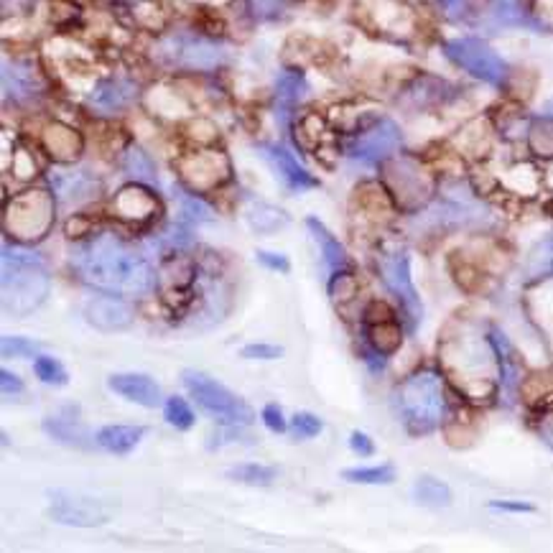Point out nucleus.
<instances>
[{
	"label": "nucleus",
	"instance_id": "nucleus-44",
	"mask_svg": "<svg viewBox=\"0 0 553 553\" xmlns=\"http://www.w3.org/2000/svg\"><path fill=\"white\" fill-rule=\"evenodd\" d=\"M263 423L268 426L273 434H284L285 431V419H284V411H281V405H276V403H268L266 408H263Z\"/></svg>",
	"mask_w": 553,
	"mask_h": 553
},
{
	"label": "nucleus",
	"instance_id": "nucleus-25",
	"mask_svg": "<svg viewBox=\"0 0 553 553\" xmlns=\"http://www.w3.org/2000/svg\"><path fill=\"white\" fill-rule=\"evenodd\" d=\"M368 342L372 345V350L378 354H393L403 342L401 327L396 324V319H387V321H375L368 324Z\"/></svg>",
	"mask_w": 553,
	"mask_h": 553
},
{
	"label": "nucleus",
	"instance_id": "nucleus-4",
	"mask_svg": "<svg viewBox=\"0 0 553 553\" xmlns=\"http://www.w3.org/2000/svg\"><path fill=\"white\" fill-rule=\"evenodd\" d=\"M398 408L408 434H431L444 419L447 396L444 380L434 370H419L411 378H405L398 387Z\"/></svg>",
	"mask_w": 553,
	"mask_h": 553
},
{
	"label": "nucleus",
	"instance_id": "nucleus-28",
	"mask_svg": "<svg viewBox=\"0 0 553 553\" xmlns=\"http://www.w3.org/2000/svg\"><path fill=\"white\" fill-rule=\"evenodd\" d=\"M528 149L540 158H553V118H536L528 125Z\"/></svg>",
	"mask_w": 553,
	"mask_h": 553
},
{
	"label": "nucleus",
	"instance_id": "nucleus-14",
	"mask_svg": "<svg viewBox=\"0 0 553 553\" xmlns=\"http://www.w3.org/2000/svg\"><path fill=\"white\" fill-rule=\"evenodd\" d=\"M168 56L186 69H215L222 62V49L217 44L200 36H179L168 47Z\"/></svg>",
	"mask_w": 553,
	"mask_h": 553
},
{
	"label": "nucleus",
	"instance_id": "nucleus-31",
	"mask_svg": "<svg viewBox=\"0 0 553 553\" xmlns=\"http://www.w3.org/2000/svg\"><path fill=\"white\" fill-rule=\"evenodd\" d=\"M553 273V235L546 240H540L536 248L528 255V263H525V276L528 278H543Z\"/></svg>",
	"mask_w": 553,
	"mask_h": 553
},
{
	"label": "nucleus",
	"instance_id": "nucleus-50",
	"mask_svg": "<svg viewBox=\"0 0 553 553\" xmlns=\"http://www.w3.org/2000/svg\"><path fill=\"white\" fill-rule=\"evenodd\" d=\"M540 434H543V438L549 441V447L553 449V411L546 416V421H543V426H540Z\"/></svg>",
	"mask_w": 553,
	"mask_h": 553
},
{
	"label": "nucleus",
	"instance_id": "nucleus-16",
	"mask_svg": "<svg viewBox=\"0 0 553 553\" xmlns=\"http://www.w3.org/2000/svg\"><path fill=\"white\" fill-rule=\"evenodd\" d=\"M107 387L123 396L125 401H133L138 405H146V408H156L161 403V387L149 375H135V372L110 375Z\"/></svg>",
	"mask_w": 553,
	"mask_h": 553
},
{
	"label": "nucleus",
	"instance_id": "nucleus-49",
	"mask_svg": "<svg viewBox=\"0 0 553 553\" xmlns=\"http://www.w3.org/2000/svg\"><path fill=\"white\" fill-rule=\"evenodd\" d=\"M492 510H503V513H533L536 507L531 503H510V500H492Z\"/></svg>",
	"mask_w": 553,
	"mask_h": 553
},
{
	"label": "nucleus",
	"instance_id": "nucleus-35",
	"mask_svg": "<svg viewBox=\"0 0 553 553\" xmlns=\"http://www.w3.org/2000/svg\"><path fill=\"white\" fill-rule=\"evenodd\" d=\"M164 419H166L174 429L186 431V429L194 426V411L189 408V403H186L184 398L171 396V398H166V403H164Z\"/></svg>",
	"mask_w": 553,
	"mask_h": 553
},
{
	"label": "nucleus",
	"instance_id": "nucleus-13",
	"mask_svg": "<svg viewBox=\"0 0 553 553\" xmlns=\"http://www.w3.org/2000/svg\"><path fill=\"white\" fill-rule=\"evenodd\" d=\"M84 317L100 332H125L133 327L135 311L128 302L118 299L115 294H107V296H95L87 303Z\"/></svg>",
	"mask_w": 553,
	"mask_h": 553
},
{
	"label": "nucleus",
	"instance_id": "nucleus-38",
	"mask_svg": "<svg viewBox=\"0 0 553 553\" xmlns=\"http://www.w3.org/2000/svg\"><path fill=\"white\" fill-rule=\"evenodd\" d=\"M125 171L133 176L135 182H153L156 179V166H153L151 156L140 149H131L125 153Z\"/></svg>",
	"mask_w": 553,
	"mask_h": 553
},
{
	"label": "nucleus",
	"instance_id": "nucleus-6",
	"mask_svg": "<svg viewBox=\"0 0 553 553\" xmlns=\"http://www.w3.org/2000/svg\"><path fill=\"white\" fill-rule=\"evenodd\" d=\"M182 383L189 390V396L204 408L209 416H215L227 426H251L255 421V411L242 398H237L230 387H225L209 375L197 372V370H184Z\"/></svg>",
	"mask_w": 553,
	"mask_h": 553
},
{
	"label": "nucleus",
	"instance_id": "nucleus-42",
	"mask_svg": "<svg viewBox=\"0 0 553 553\" xmlns=\"http://www.w3.org/2000/svg\"><path fill=\"white\" fill-rule=\"evenodd\" d=\"M291 426H294V434L299 436V438H311V436H317L324 429L321 419H317L314 413H296L291 419Z\"/></svg>",
	"mask_w": 553,
	"mask_h": 553
},
{
	"label": "nucleus",
	"instance_id": "nucleus-21",
	"mask_svg": "<svg viewBox=\"0 0 553 553\" xmlns=\"http://www.w3.org/2000/svg\"><path fill=\"white\" fill-rule=\"evenodd\" d=\"M135 89L131 82H120V80H107V82L98 84L89 95V105L95 110H100L105 115L118 113L128 102L133 100Z\"/></svg>",
	"mask_w": 553,
	"mask_h": 553
},
{
	"label": "nucleus",
	"instance_id": "nucleus-33",
	"mask_svg": "<svg viewBox=\"0 0 553 553\" xmlns=\"http://www.w3.org/2000/svg\"><path fill=\"white\" fill-rule=\"evenodd\" d=\"M34 372L36 378L47 386H67L69 375L64 365L56 360V357H49V354H38L34 360Z\"/></svg>",
	"mask_w": 553,
	"mask_h": 553
},
{
	"label": "nucleus",
	"instance_id": "nucleus-18",
	"mask_svg": "<svg viewBox=\"0 0 553 553\" xmlns=\"http://www.w3.org/2000/svg\"><path fill=\"white\" fill-rule=\"evenodd\" d=\"M263 151H266V156L270 158L273 168L281 174V179H284L291 189L302 191V189H314V186H319L317 179H314V176H311V174H309V171H306V168H303L288 151L278 149V146H268V149H263Z\"/></svg>",
	"mask_w": 553,
	"mask_h": 553
},
{
	"label": "nucleus",
	"instance_id": "nucleus-7",
	"mask_svg": "<svg viewBox=\"0 0 553 553\" xmlns=\"http://www.w3.org/2000/svg\"><path fill=\"white\" fill-rule=\"evenodd\" d=\"M54 219V197L49 191H23L5 204L3 225L18 242H38L51 233Z\"/></svg>",
	"mask_w": 553,
	"mask_h": 553
},
{
	"label": "nucleus",
	"instance_id": "nucleus-9",
	"mask_svg": "<svg viewBox=\"0 0 553 553\" xmlns=\"http://www.w3.org/2000/svg\"><path fill=\"white\" fill-rule=\"evenodd\" d=\"M378 270H380L383 284L390 288V294L401 302L403 314L408 319V329H416L421 314H423V306H421L419 291H416L413 278H411V258L405 252L383 255L378 260Z\"/></svg>",
	"mask_w": 553,
	"mask_h": 553
},
{
	"label": "nucleus",
	"instance_id": "nucleus-39",
	"mask_svg": "<svg viewBox=\"0 0 553 553\" xmlns=\"http://www.w3.org/2000/svg\"><path fill=\"white\" fill-rule=\"evenodd\" d=\"M321 133H324V120L319 115H306L296 125V140L302 143L303 149H317Z\"/></svg>",
	"mask_w": 553,
	"mask_h": 553
},
{
	"label": "nucleus",
	"instance_id": "nucleus-45",
	"mask_svg": "<svg viewBox=\"0 0 553 553\" xmlns=\"http://www.w3.org/2000/svg\"><path fill=\"white\" fill-rule=\"evenodd\" d=\"M255 258L266 266V268L270 270H281V273H288L291 270V263H288V258L285 255H281V252H268V251H258L255 252Z\"/></svg>",
	"mask_w": 553,
	"mask_h": 553
},
{
	"label": "nucleus",
	"instance_id": "nucleus-20",
	"mask_svg": "<svg viewBox=\"0 0 553 553\" xmlns=\"http://www.w3.org/2000/svg\"><path fill=\"white\" fill-rule=\"evenodd\" d=\"M51 186L54 194L59 197V201H84L89 200L98 191V179H92L84 171H67V174H54L51 176Z\"/></svg>",
	"mask_w": 553,
	"mask_h": 553
},
{
	"label": "nucleus",
	"instance_id": "nucleus-11",
	"mask_svg": "<svg viewBox=\"0 0 553 553\" xmlns=\"http://www.w3.org/2000/svg\"><path fill=\"white\" fill-rule=\"evenodd\" d=\"M401 128L393 120H375L372 125H365L354 135L350 156L360 158L365 164H383L401 149Z\"/></svg>",
	"mask_w": 553,
	"mask_h": 553
},
{
	"label": "nucleus",
	"instance_id": "nucleus-36",
	"mask_svg": "<svg viewBox=\"0 0 553 553\" xmlns=\"http://www.w3.org/2000/svg\"><path fill=\"white\" fill-rule=\"evenodd\" d=\"M306 80H303L302 72H284L281 77H278V100L284 102V105H296V102L302 100L303 95H306Z\"/></svg>",
	"mask_w": 553,
	"mask_h": 553
},
{
	"label": "nucleus",
	"instance_id": "nucleus-46",
	"mask_svg": "<svg viewBox=\"0 0 553 553\" xmlns=\"http://www.w3.org/2000/svg\"><path fill=\"white\" fill-rule=\"evenodd\" d=\"M393 319V311L386 302H370L365 309V324H375V321H387Z\"/></svg>",
	"mask_w": 553,
	"mask_h": 553
},
{
	"label": "nucleus",
	"instance_id": "nucleus-30",
	"mask_svg": "<svg viewBox=\"0 0 553 553\" xmlns=\"http://www.w3.org/2000/svg\"><path fill=\"white\" fill-rule=\"evenodd\" d=\"M507 189H513L520 197H533L540 186V176L531 164H518L507 171V179H505Z\"/></svg>",
	"mask_w": 553,
	"mask_h": 553
},
{
	"label": "nucleus",
	"instance_id": "nucleus-8",
	"mask_svg": "<svg viewBox=\"0 0 553 553\" xmlns=\"http://www.w3.org/2000/svg\"><path fill=\"white\" fill-rule=\"evenodd\" d=\"M444 54L480 82L503 87L510 74L503 56L480 38H452L444 44Z\"/></svg>",
	"mask_w": 553,
	"mask_h": 553
},
{
	"label": "nucleus",
	"instance_id": "nucleus-15",
	"mask_svg": "<svg viewBox=\"0 0 553 553\" xmlns=\"http://www.w3.org/2000/svg\"><path fill=\"white\" fill-rule=\"evenodd\" d=\"M156 209H158L156 197L140 184L123 186L113 200V212L128 222H146L156 215Z\"/></svg>",
	"mask_w": 553,
	"mask_h": 553
},
{
	"label": "nucleus",
	"instance_id": "nucleus-10",
	"mask_svg": "<svg viewBox=\"0 0 553 553\" xmlns=\"http://www.w3.org/2000/svg\"><path fill=\"white\" fill-rule=\"evenodd\" d=\"M179 176L191 191H212L222 184L230 182V161L222 151H204L186 153L179 158Z\"/></svg>",
	"mask_w": 553,
	"mask_h": 553
},
{
	"label": "nucleus",
	"instance_id": "nucleus-51",
	"mask_svg": "<svg viewBox=\"0 0 553 553\" xmlns=\"http://www.w3.org/2000/svg\"><path fill=\"white\" fill-rule=\"evenodd\" d=\"M441 5H444V8H459L462 0H441Z\"/></svg>",
	"mask_w": 553,
	"mask_h": 553
},
{
	"label": "nucleus",
	"instance_id": "nucleus-5",
	"mask_svg": "<svg viewBox=\"0 0 553 553\" xmlns=\"http://www.w3.org/2000/svg\"><path fill=\"white\" fill-rule=\"evenodd\" d=\"M383 184L390 200L403 212H419L434 197V179L411 156H390L383 161Z\"/></svg>",
	"mask_w": 553,
	"mask_h": 553
},
{
	"label": "nucleus",
	"instance_id": "nucleus-26",
	"mask_svg": "<svg viewBox=\"0 0 553 553\" xmlns=\"http://www.w3.org/2000/svg\"><path fill=\"white\" fill-rule=\"evenodd\" d=\"M413 498L421 505H429V507H447L452 503V489L447 482L436 480L431 474H423L413 485Z\"/></svg>",
	"mask_w": 553,
	"mask_h": 553
},
{
	"label": "nucleus",
	"instance_id": "nucleus-29",
	"mask_svg": "<svg viewBox=\"0 0 553 553\" xmlns=\"http://www.w3.org/2000/svg\"><path fill=\"white\" fill-rule=\"evenodd\" d=\"M227 477L233 482H242V485L268 487L278 477V470L276 467H266V464H237L233 470H227Z\"/></svg>",
	"mask_w": 553,
	"mask_h": 553
},
{
	"label": "nucleus",
	"instance_id": "nucleus-34",
	"mask_svg": "<svg viewBox=\"0 0 553 553\" xmlns=\"http://www.w3.org/2000/svg\"><path fill=\"white\" fill-rule=\"evenodd\" d=\"M492 16L503 26H531L533 23L528 11L520 5L518 0H495L492 3Z\"/></svg>",
	"mask_w": 553,
	"mask_h": 553
},
{
	"label": "nucleus",
	"instance_id": "nucleus-23",
	"mask_svg": "<svg viewBox=\"0 0 553 553\" xmlns=\"http://www.w3.org/2000/svg\"><path fill=\"white\" fill-rule=\"evenodd\" d=\"M306 227L311 230V235H314V240H317L319 245H321V255H324V263L329 266L332 270H345L347 266H350V258H347V251L339 245V240H336L319 219L309 217L306 219Z\"/></svg>",
	"mask_w": 553,
	"mask_h": 553
},
{
	"label": "nucleus",
	"instance_id": "nucleus-12",
	"mask_svg": "<svg viewBox=\"0 0 553 553\" xmlns=\"http://www.w3.org/2000/svg\"><path fill=\"white\" fill-rule=\"evenodd\" d=\"M49 515L62 525H74V528H95L107 523L113 515V505L95 500V498H82V495H64L56 492L51 495Z\"/></svg>",
	"mask_w": 553,
	"mask_h": 553
},
{
	"label": "nucleus",
	"instance_id": "nucleus-27",
	"mask_svg": "<svg viewBox=\"0 0 553 553\" xmlns=\"http://www.w3.org/2000/svg\"><path fill=\"white\" fill-rule=\"evenodd\" d=\"M44 431L49 436H54L56 441H62V444H69V447H87V438H89V434H87V429L84 426H80L77 421L72 419H47L44 421Z\"/></svg>",
	"mask_w": 553,
	"mask_h": 553
},
{
	"label": "nucleus",
	"instance_id": "nucleus-40",
	"mask_svg": "<svg viewBox=\"0 0 553 553\" xmlns=\"http://www.w3.org/2000/svg\"><path fill=\"white\" fill-rule=\"evenodd\" d=\"M182 217L186 219V222H212L215 219V215H212V209L204 204L201 200H197V197H182Z\"/></svg>",
	"mask_w": 553,
	"mask_h": 553
},
{
	"label": "nucleus",
	"instance_id": "nucleus-24",
	"mask_svg": "<svg viewBox=\"0 0 553 553\" xmlns=\"http://www.w3.org/2000/svg\"><path fill=\"white\" fill-rule=\"evenodd\" d=\"M245 217H248V225L255 235H273L291 222L284 209L270 207V204H252Z\"/></svg>",
	"mask_w": 553,
	"mask_h": 553
},
{
	"label": "nucleus",
	"instance_id": "nucleus-32",
	"mask_svg": "<svg viewBox=\"0 0 553 553\" xmlns=\"http://www.w3.org/2000/svg\"><path fill=\"white\" fill-rule=\"evenodd\" d=\"M342 477L347 482H357V485H390L396 482V470L390 464H380V467H357V470H345Z\"/></svg>",
	"mask_w": 553,
	"mask_h": 553
},
{
	"label": "nucleus",
	"instance_id": "nucleus-17",
	"mask_svg": "<svg viewBox=\"0 0 553 553\" xmlns=\"http://www.w3.org/2000/svg\"><path fill=\"white\" fill-rule=\"evenodd\" d=\"M41 143H44V151L49 153L56 164H72L82 153V135L64 123H51L44 131Z\"/></svg>",
	"mask_w": 553,
	"mask_h": 553
},
{
	"label": "nucleus",
	"instance_id": "nucleus-41",
	"mask_svg": "<svg viewBox=\"0 0 553 553\" xmlns=\"http://www.w3.org/2000/svg\"><path fill=\"white\" fill-rule=\"evenodd\" d=\"M38 345L26 336H3V357H31Z\"/></svg>",
	"mask_w": 553,
	"mask_h": 553
},
{
	"label": "nucleus",
	"instance_id": "nucleus-37",
	"mask_svg": "<svg viewBox=\"0 0 553 553\" xmlns=\"http://www.w3.org/2000/svg\"><path fill=\"white\" fill-rule=\"evenodd\" d=\"M357 291H360V284H357V278H354L350 270H335V276H332V281H329V296H332V302H353L354 296H357Z\"/></svg>",
	"mask_w": 553,
	"mask_h": 553
},
{
	"label": "nucleus",
	"instance_id": "nucleus-19",
	"mask_svg": "<svg viewBox=\"0 0 553 553\" xmlns=\"http://www.w3.org/2000/svg\"><path fill=\"white\" fill-rule=\"evenodd\" d=\"M520 398L525 401L528 408L551 413L553 411V370H540L520 383Z\"/></svg>",
	"mask_w": 553,
	"mask_h": 553
},
{
	"label": "nucleus",
	"instance_id": "nucleus-3",
	"mask_svg": "<svg viewBox=\"0 0 553 553\" xmlns=\"http://www.w3.org/2000/svg\"><path fill=\"white\" fill-rule=\"evenodd\" d=\"M49 273L31 252H3V311L8 317H29L49 296Z\"/></svg>",
	"mask_w": 553,
	"mask_h": 553
},
{
	"label": "nucleus",
	"instance_id": "nucleus-1",
	"mask_svg": "<svg viewBox=\"0 0 553 553\" xmlns=\"http://www.w3.org/2000/svg\"><path fill=\"white\" fill-rule=\"evenodd\" d=\"M72 268L87 285L115 296H146L156 285V270L149 258L113 233L80 242L72 251Z\"/></svg>",
	"mask_w": 553,
	"mask_h": 553
},
{
	"label": "nucleus",
	"instance_id": "nucleus-52",
	"mask_svg": "<svg viewBox=\"0 0 553 553\" xmlns=\"http://www.w3.org/2000/svg\"><path fill=\"white\" fill-rule=\"evenodd\" d=\"M543 110H546V115H551V118H553V98L546 102V107H543Z\"/></svg>",
	"mask_w": 553,
	"mask_h": 553
},
{
	"label": "nucleus",
	"instance_id": "nucleus-47",
	"mask_svg": "<svg viewBox=\"0 0 553 553\" xmlns=\"http://www.w3.org/2000/svg\"><path fill=\"white\" fill-rule=\"evenodd\" d=\"M350 447H353V452L360 454V456H372V454H375L372 438H370L368 434H362V431H353V436H350Z\"/></svg>",
	"mask_w": 553,
	"mask_h": 553
},
{
	"label": "nucleus",
	"instance_id": "nucleus-43",
	"mask_svg": "<svg viewBox=\"0 0 553 553\" xmlns=\"http://www.w3.org/2000/svg\"><path fill=\"white\" fill-rule=\"evenodd\" d=\"M240 354L245 360H278V357H284V347H276V345H248V347H242Z\"/></svg>",
	"mask_w": 553,
	"mask_h": 553
},
{
	"label": "nucleus",
	"instance_id": "nucleus-22",
	"mask_svg": "<svg viewBox=\"0 0 553 553\" xmlns=\"http://www.w3.org/2000/svg\"><path fill=\"white\" fill-rule=\"evenodd\" d=\"M146 436V426H102L95 441L105 452L110 454H128L138 447V441Z\"/></svg>",
	"mask_w": 553,
	"mask_h": 553
},
{
	"label": "nucleus",
	"instance_id": "nucleus-2",
	"mask_svg": "<svg viewBox=\"0 0 553 553\" xmlns=\"http://www.w3.org/2000/svg\"><path fill=\"white\" fill-rule=\"evenodd\" d=\"M441 365L452 383L470 401H487L495 393L500 360L492 339L480 335L472 324H459L444 335Z\"/></svg>",
	"mask_w": 553,
	"mask_h": 553
},
{
	"label": "nucleus",
	"instance_id": "nucleus-48",
	"mask_svg": "<svg viewBox=\"0 0 553 553\" xmlns=\"http://www.w3.org/2000/svg\"><path fill=\"white\" fill-rule=\"evenodd\" d=\"M0 383H3V396H16V393H21V390H23V383H21V378H18V375H13L11 370H3V372H0Z\"/></svg>",
	"mask_w": 553,
	"mask_h": 553
}]
</instances>
